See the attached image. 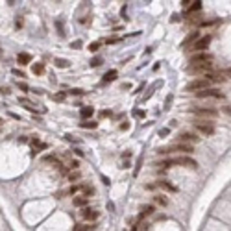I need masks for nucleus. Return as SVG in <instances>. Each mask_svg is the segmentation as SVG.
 Listing matches in <instances>:
<instances>
[{
    "instance_id": "obj_22",
    "label": "nucleus",
    "mask_w": 231,
    "mask_h": 231,
    "mask_svg": "<svg viewBox=\"0 0 231 231\" xmlns=\"http://www.w3.org/2000/svg\"><path fill=\"white\" fill-rule=\"evenodd\" d=\"M32 71H33V74L41 76V74L44 72V65H43V63H35V65H33V68H32Z\"/></svg>"
},
{
    "instance_id": "obj_41",
    "label": "nucleus",
    "mask_w": 231,
    "mask_h": 231,
    "mask_svg": "<svg viewBox=\"0 0 231 231\" xmlns=\"http://www.w3.org/2000/svg\"><path fill=\"white\" fill-rule=\"evenodd\" d=\"M2 124H4V120H2V119H0V128H2Z\"/></svg>"
},
{
    "instance_id": "obj_40",
    "label": "nucleus",
    "mask_w": 231,
    "mask_h": 231,
    "mask_svg": "<svg viewBox=\"0 0 231 231\" xmlns=\"http://www.w3.org/2000/svg\"><path fill=\"white\" fill-rule=\"evenodd\" d=\"M146 189H148V191H153V189H155V185H152V183H148V185H146Z\"/></svg>"
},
{
    "instance_id": "obj_24",
    "label": "nucleus",
    "mask_w": 231,
    "mask_h": 231,
    "mask_svg": "<svg viewBox=\"0 0 231 231\" xmlns=\"http://www.w3.org/2000/svg\"><path fill=\"white\" fill-rule=\"evenodd\" d=\"M115 78H117V71H115V68H113V71H109L105 76H104V81L107 83V81H113Z\"/></svg>"
},
{
    "instance_id": "obj_7",
    "label": "nucleus",
    "mask_w": 231,
    "mask_h": 231,
    "mask_svg": "<svg viewBox=\"0 0 231 231\" xmlns=\"http://www.w3.org/2000/svg\"><path fill=\"white\" fill-rule=\"evenodd\" d=\"M213 71V63H196V65H191L189 67V72L191 74H209Z\"/></svg>"
},
{
    "instance_id": "obj_35",
    "label": "nucleus",
    "mask_w": 231,
    "mask_h": 231,
    "mask_svg": "<svg viewBox=\"0 0 231 231\" xmlns=\"http://www.w3.org/2000/svg\"><path fill=\"white\" fill-rule=\"evenodd\" d=\"M168 133H170V129H168V128H163V129L159 131V135H161V137H165V135H168Z\"/></svg>"
},
{
    "instance_id": "obj_4",
    "label": "nucleus",
    "mask_w": 231,
    "mask_h": 231,
    "mask_svg": "<svg viewBox=\"0 0 231 231\" xmlns=\"http://www.w3.org/2000/svg\"><path fill=\"white\" fill-rule=\"evenodd\" d=\"M191 113L196 117H205V119H216L218 111L213 107H191Z\"/></svg>"
},
{
    "instance_id": "obj_5",
    "label": "nucleus",
    "mask_w": 231,
    "mask_h": 231,
    "mask_svg": "<svg viewBox=\"0 0 231 231\" xmlns=\"http://www.w3.org/2000/svg\"><path fill=\"white\" fill-rule=\"evenodd\" d=\"M215 61V56L209 54V52H196L194 56H191L189 63L191 65H196V63H213Z\"/></svg>"
},
{
    "instance_id": "obj_25",
    "label": "nucleus",
    "mask_w": 231,
    "mask_h": 231,
    "mask_svg": "<svg viewBox=\"0 0 231 231\" xmlns=\"http://www.w3.org/2000/svg\"><path fill=\"white\" fill-rule=\"evenodd\" d=\"M80 178H81V172H80V170H76V172H71V174H68V181H72V183H74V181H78Z\"/></svg>"
},
{
    "instance_id": "obj_30",
    "label": "nucleus",
    "mask_w": 231,
    "mask_h": 231,
    "mask_svg": "<svg viewBox=\"0 0 231 231\" xmlns=\"http://www.w3.org/2000/svg\"><path fill=\"white\" fill-rule=\"evenodd\" d=\"M71 95H74V96H81V95H83V91H81V89H72V91H71Z\"/></svg>"
},
{
    "instance_id": "obj_23",
    "label": "nucleus",
    "mask_w": 231,
    "mask_h": 231,
    "mask_svg": "<svg viewBox=\"0 0 231 231\" xmlns=\"http://www.w3.org/2000/svg\"><path fill=\"white\" fill-rule=\"evenodd\" d=\"M74 205H76V207H85V205H87V198L76 196V198H74Z\"/></svg>"
},
{
    "instance_id": "obj_29",
    "label": "nucleus",
    "mask_w": 231,
    "mask_h": 231,
    "mask_svg": "<svg viewBox=\"0 0 231 231\" xmlns=\"http://www.w3.org/2000/svg\"><path fill=\"white\" fill-rule=\"evenodd\" d=\"M71 48H74V50L81 48V41H74V43H71Z\"/></svg>"
},
{
    "instance_id": "obj_19",
    "label": "nucleus",
    "mask_w": 231,
    "mask_h": 231,
    "mask_svg": "<svg viewBox=\"0 0 231 231\" xmlns=\"http://www.w3.org/2000/svg\"><path fill=\"white\" fill-rule=\"evenodd\" d=\"M56 67L67 68V67H71V61H68V59H63V57H57V59H56Z\"/></svg>"
},
{
    "instance_id": "obj_2",
    "label": "nucleus",
    "mask_w": 231,
    "mask_h": 231,
    "mask_svg": "<svg viewBox=\"0 0 231 231\" xmlns=\"http://www.w3.org/2000/svg\"><path fill=\"white\" fill-rule=\"evenodd\" d=\"M194 129H196L198 133L205 135V137H209V135L215 133V126H213V122H209V120H194Z\"/></svg>"
},
{
    "instance_id": "obj_15",
    "label": "nucleus",
    "mask_w": 231,
    "mask_h": 231,
    "mask_svg": "<svg viewBox=\"0 0 231 231\" xmlns=\"http://www.w3.org/2000/svg\"><path fill=\"white\" fill-rule=\"evenodd\" d=\"M141 211H143V213L139 215V220L144 218V216H148V215H152V213L155 211V207H153V205H143V207H141Z\"/></svg>"
},
{
    "instance_id": "obj_3",
    "label": "nucleus",
    "mask_w": 231,
    "mask_h": 231,
    "mask_svg": "<svg viewBox=\"0 0 231 231\" xmlns=\"http://www.w3.org/2000/svg\"><path fill=\"white\" fill-rule=\"evenodd\" d=\"M170 152H181V153H191L194 152L192 144H183V143H178V144H172V146H167V148H161L159 153H170Z\"/></svg>"
},
{
    "instance_id": "obj_13",
    "label": "nucleus",
    "mask_w": 231,
    "mask_h": 231,
    "mask_svg": "<svg viewBox=\"0 0 231 231\" xmlns=\"http://www.w3.org/2000/svg\"><path fill=\"white\" fill-rule=\"evenodd\" d=\"M80 192L83 194V198H89L95 194V187H91V185H80Z\"/></svg>"
},
{
    "instance_id": "obj_10",
    "label": "nucleus",
    "mask_w": 231,
    "mask_h": 231,
    "mask_svg": "<svg viewBox=\"0 0 231 231\" xmlns=\"http://www.w3.org/2000/svg\"><path fill=\"white\" fill-rule=\"evenodd\" d=\"M194 141H198V137L194 133H187V131H185V133L179 135V143H183V144H191Z\"/></svg>"
},
{
    "instance_id": "obj_6",
    "label": "nucleus",
    "mask_w": 231,
    "mask_h": 231,
    "mask_svg": "<svg viewBox=\"0 0 231 231\" xmlns=\"http://www.w3.org/2000/svg\"><path fill=\"white\" fill-rule=\"evenodd\" d=\"M194 95H196L198 98H218V100L224 98V92H222L220 89H213V87L203 89V91H200V92H194Z\"/></svg>"
},
{
    "instance_id": "obj_16",
    "label": "nucleus",
    "mask_w": 231,
    "mask_h": 231,
    "mask_svg": "<svg viewBox=\"0 0 231 231\" xmlns=\"http://www.w3.org/2000/svg\"><path fill=\"white\" fill-rule=\"evenodd\" d=\"M80 115H81V119H89V117H92L95 115V107H81V111H80Z\"/></svg>"
},
{
    "instance_id": "obj_9",
    "label": "nucleus",
    "mask_w": 231,
    "mask_h": 231,
    "mask_svg": "<svg viewBox=\"0 0 231 231\" xmlns=\"http://www.w3.org/2000/svg\"><path fill=\"white\" fill-rule=\"evenodd\" d=\"M211 35H203V37H200L194 44H192V50H196V52H205V48L211 44Z\"/></svg>"
},
{
    "instance_id": "obj_18",
    "label": "nucleus",
    "mask_w": 231,
    "mask_h": 231,
    "mask_svg": "<svg viewBox=\"0 0 231 231\" xmlns=\"http://www.w3.org/2000/svg\"><path fill=\"white\" fill-rule=\"evenodd\" d=\"M153 203H157V205H161V207H167V205H168V200H167L165 196H153Z\"/></svg>"
},
{
    "instance_id": "obj_8",
    "label": "nucleus",
    "mask_w": 231,
    "mask_h": 231,
    "mask_svg": "<svg viewBox=\"0 0 231 231\" xmlns=\"http://www.w3.org/2000/svg\"><path fill=\"white\" fill-rule=\"evenodd\" d=\"M203 89H209V81H207V80H194V81H191L187 87H185V91H187V92H200V91H203Z\"/></svg>"
},
{
    "instance_id": "obj_20",
    "label": "nucleus",
    "mask_w": 231,
    "mask_h": 231,
    "mask_svg": "<svg viewBox=\"0 0 231 231\" xmlns=\"http://www.w3.org/2000/svg\"><path fill=\"white\" fill-rule=\"evenodd\" d=\"M43 161H44V163H54V165L61 167V163L57 161V157H56V155H44V157H43Z\"/></svg>"
},
{
    "instance_id": "obj_26",
    "label": "nucleus",
    "mask_w": 231,
    "mask_h": 231,
    "mask_svg": "<svg viewBox=\"0 0 231 231\" xmlns=\"http://www.w3.org/2000/svg\"><path fill=\"white\" fill-rule=\"evenodd\" d=\"M191 4H192V6H189V8H187L191 13H192V11H200V9H202V2H200V0H198V2H191Z\"/></svg>"
},
{
    "instance_id": "obj_31",
    "label": "nucleus",
    "mask_w": 231,
    "mask_h": 231,
    "mask_svg": "<svg viewBox=\"0 0 231 231\" xmlns=\"http://www.w3.org/2000/svg\"><path fill=\"white\" fill-rule=\"evenodd\" d=\"M11 72H13L15 76H20V78H26V76H24V72H22V71H19V68H13Z\"/></svg>"
},
{
    "instance_id": "obj_28",
    "label": "nucleus",
    "mask_w": 231,
    "mask_h": 231,
    "mask_svg": "<svg viewBox=\"0 0 231 231\" xmlns=\"http://www.w3.org/2000/svg\"><path fill=\"white\" fill-rule=\"evenodd\" d=\"M100 65H102V59H100V57L91 59V67H100Z\"/></svg>"
},
{
    "instance_id": "obj_21",
    "label": "nucleus",
    "mask_w": 231,
    "mask_h": 231,
    "mask_svg": "<svg viewBox=\"0 0 231 231\" xmlns=\"http://www.w3.org/2000/svg\"><path fill=\"white\" fill-rule=\"evenodd\" d=\"M80 126H81V128H87V129H95V128L98 126V122H92V120H83V122H80Z\"/></svg>"
},
{
    "instance_id": "obj_12",
    "label": "nucleus",
    "mask_w": 231,
    "mask_h": 231,
    "mask_svg": "<svg viewBox=\"0 0 231 231\" xmlns=\"http://www.w3.org/2000/svg\"><path fill=\"white\" fill-rule=\"evenodd\" d=\"M157 185H159L161 189H165V191H170V192H178V187H174V185H172V183H168L167 179H159V183H157Z\"/></svg>"
},
{
    "instance_id": "obj_27",
    "label": "nucleus",
    "mask_w": 231,
    "mask_h": 231,
    "mask_svg": "<svg viewBox=\"0 0 231 231\" xmlns=\"http://www.w3.org/2000/svg\"><path fill=\"white\" fill-rule=\"evenodd\" d=\"M98 48H100V43H91V44H89V50H91V52H96Z\"/></svg>"
},
{
    "instance_id": "obj_17",
    "label": "nucleus",
    "mask_w": 231,
    "mask_h": 231,
    "mask_svg": "<svg viewBox=\"0 0 231 231\" xmlns=\"http://www.w3.org/2000/svg\"><path fill=\"white\" fill-rule=\"evenodd\" d=\"M198 39H200V33H198V32H192V33H191V35H189L187 39L183 41V44H181V46L185 48V46H187V44H191L192 41H198Z\"/></svg>"
},
{
    "instance_id": "obj_34",
    "label": "nucleus",
    "mask_w": 231,
    "mask_h": 231,
    "mask_svg": "<svg viewBox=\"0 0 231 231\" xmlns=\"http://www.w3.org/2000/svg\"><path fill=\"white\" fill-rule=\"evenodd\" d=\"M78 167H80L78 161H71V163H68V168H78Z\"/></svg>"
},
{
    "instance_id": "obj_37",
    "label": "nucleus",
    "mask_w": 231,
    "mask_h": 231,
    "mask_svg": "<svg viewBox=\"0 0 231 231\" xmlns=\"http://www.w3.org/2000/svg\"><path fill=\"white\" fill-rule=\"evenodd\" d=\"M0 92L2 95H9V87H0Z\"/></svg>"
},
{
    "instance_id": "obj_1",
    "label": "nucleus",
    "mask_w": 231,
    "mask_h": 231,
    "mask_svg": "<svg viewBox=\"0 0 231 231\" xmlns=\"http://www.w3.org/2000/svg\"><path fill=\"white\" fill-rule=\"evenodd\" d=\"M174 165H179V167H191V168H196L198 163L189 157V155H181V157H174V159H165V161H161V163H157V167L161 168H167V167H174Z\"/></svg>"
},
{
    "instance_id": "obj_38",
    "label": "nucleus",
    "mask_w": 231,
    "mask_h": 231,
    "mask_svg": "<svg viewBox=\"0 0 231 231\" xmlns=\"http://www.w3.org/2000/svg\"><path fill=\"white\" fill-rule=\"evenodd\" d=\"M120 129H122V131L129 129V124H128V122H122V124H120Z\"/></svg>"
},
{
    "instance_id": "obj_32",
    "label": "nucleus",
    "mask_w": 231,
    "mask_h": 231,
    "mask_svg": "<svg viewBox=\"0 0 231 231\" xmlns=\"http://www.w3.org/2000/svg\"><path fill=\"white\" fill-rule=\"evenodd\" d=\"M54 100L56 102H63L65 100V95H63V92H61V95H54Z\"/></svg>"
},
{
    "instance_id": "obj_39",
    "label": "nucleus",
    "mask_w": 231,
    "mask_h": 231,
    "mask_svg": "<svg viewBox=\"0 0 231 231\" xmlns=\"http://www.w3.org/2000/svg\"><path fill=\"white\" fill-rule=\"evenodd\" d=\"M222 111H224V113H226V115H229V113H231V109H229V105H226V107H224V109H222Z\"/></svg>"
},
{
    "instance_id": "obj_14",
    "label": "nucleus",
    "mask_w": 231,
    "mask_h": 231,
    "mask_svg": "<svg viewBox=\"0 0 231 231\" xmlns=\"http://www.w3.org/2000/svg\"><path fill=\"white\" fill-rule=\"evenodd\" d=\"M17 61H19V65H28V63L32 61V56H30L28 52H20V54L17 56Z\"/></svg>"
},
{
    "instance_id": "obj_33",
    "label": "nucleus",
    "mask_w": 231,
    "mask_h": 231,
    "mask_svg": "<svg viewBox=\"0 0 231 231\" xmlns=\"http://www.w3.org/2000/svg\"><path fill=\"white\" fill-rule=\"evenodd\" d=\"M17 85H19V89H20V91H24V92L28 91V85H26V83H22V81H19Z\"/></svg>"
},
{
    "instance_id": "obj_36",
    "label": "nucleus",
    "mask_w": 231,
    "mask_h": 231,
    "mask_svg": "<svg viewBox=\"0 0 231 231\" xmlns=\"http://www.w3.org/2000/svg\"><path fill=\"white\" fill-rule=\"evenodd\" d=\"M111 115V111H107V109H104V111H100V117L104 119V117H109Z\"/></svg>"
},
{
    "instance_id": "obj_11",
    "label": "nucleus",
    "mask_w": 231,
    "mask_h": 231,
    "mask_svg": "<svg viewBox=\"0 0 231 231\" xmlns=\"http://www.w3.org/2000/svg\"><path fill=\"white\" fill-rule=\"evenodd\" d=\"M80 215H81V218H85V220H96V218H98V211L89 209V207H87V209H83Z\"/></svg>"
}]
</instances>
